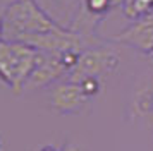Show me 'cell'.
I'll return each mask as SVG.
<instances>
[{
	"mask_svg": "<svg viewBox=\"0 0 153 151\" xmlns=\"http://www.w3.org/2000/svg\"><path fill=\"white\" fill-rule=\"evenodd\" d=\"M42 60V52L24 41H0V81L14 95L24 93L29 76Z\"/></svg>",
	"mask_w": 153,
	"mask_h": 151,
	"instance_id": "1",
	"label": "cell"
},
{
	"mask_svg": "<svg viewBox=\"0 0 153 151\" xmlns=\"http://www.w3.org/2000/svg\"><path fill=\"white\" fill-rule=\"evenodd\" d=\"M62 29L38 5L36 0H21L5 7V40H21L31 34H45Z\"/></svg>",
	"mask_w": 153,
	"mask_h": 151,
	"instance_id": "2",
	"label": "cell"
},
{
	"mask_svg": "<svg viewBox=\"0 0 153 151\" xmlns=\"http://www.w3.org/2000/svg\"><path fill=\"white\" fill-rule=\"evenodd\" d=\"M120 57L110 47L86 48L79 53L77 64L67 74V81L79 82L86 77H98L102 79L105 74H110L119 67Z\"/></svg>",
	"mask_w": 153,
	"mask_h": 151,
	"instance_id": "3",
	"label": "cell"
},
{
	"mask_svg": "<svg viewBox=\"0 0 153 151\" xmlns=\"http://www.w3.org/2000/svg\"><path fill=\"white\" fill-rule=\"evenodd\" d=\"M69 69L64 64L62 55L55 53H43L42 52V60L33 70V74L29 76L28 82L24 86V91H33V89H42L47 88L50 84L57 82L62 77H67Z\"/></svg>",
	"mask_w": 153,
	"mask_h": 151,
	"instance_id": "4",
	"label": "cell"
},
{
	"mask_svg": "<svg viewBox=\"0 0 153 151\" xmlns=\"http://www.w3.org/2000/svg\"><path fill=\"white\" fill-rule=\"evenodd\" d=\"M90 100L91 98L86 96L81 84L74 81H64L55 84L50 96L52 108L59 113H77L86 107Z\"/></svg>",
	"mask_w": 153,
	"mask_h": 151,
	"instance_id": "5",
	"label": "cell"
},
{
	"mask_svg": "<svg viewBox=\"0 0 153 151\" xmlns=\"http://www.w3.org/2000/svg\"><path fill=\"white\" fill-rule=\"evenodd\" d=\"M126 47H131L141 53H152L153 50V12L138 21H132L127 27L114 38Z\"/></svg>",
	"mask_w": 153,
	"mask_h": 151,
	"instance_id": "6",
	"label": "cell"
},
{
	"mask_svg": "<svg viewBox=\"0 0 153 151\" xmlns=\"http://www.w3.org/2000/svg\"><path fill=\"white\" fill-rule=\"evenodd\" d=\"M120 9L122 14L132 22L153 12V0H120Z\"/></svg>",
	"mask_w": 153,
	"mask_h": 151,
	"instance_id": "7",
	"label": "cell"
},
{
	"mask_svg": "<svg viewBox=\"0 0 153 151\" xmlns=\"http://www.w3.org/2000/svg\"><path fill=\"white\" fill-rule=\"evenodd\" d=\"M134 107L138 110V113H141V115L153 113V88L146 86V88H141L139 91H136Z\"/></svg>",
	"mask_w": 153,
	"mask_h": 151,
	"instance_id": "8",
	"label": "cell"
},
{
	"mask_svg": "<svg viewBox=\"0 0 153 151\" xmlns=\"http://www.w3.org/2000/svg\"><path fill=\"white\" fill-rule=\"evenodd\" d=\"M115 5H120V0H84V9L95 19L102 17L103 14L110 12Z\"/></svg>",
	"mask_w": 153,
	"mask_h": 151,
	"instance_id": "9",
	"label": "cell"
},
{
	"mask_svg": "<svg viewBox=\"0 0 153 151\" xmlns=\"http://www.w3.org/2000/svg\"><path fill=\"white\" fill-rule=\"evenodd\" d=\"M79 84H81L83 91L86 93V96H90V98H95L102 89V82H100L98 77H86L83 81H79Z\"/></svg>",
	"mask_w": 153,
	"mask_h": 151,
	"instance_id": "10",
	"label": "cell"
},
{
	"mask_svg": "<svg viewBox=\"0 0 153 151\" xmlns=\"http://www.w3.org/2000/svg\"><path fill=\"white\" fill-rule=\"evenodd\" d=\"M5 40V7H0V41Z\"/></svg>",
	"mask_w": 153,
	"mask_h": 151,
	"instance_id": "11",
	"label": "cell"
},
{
	"mask_svg": "<svg viewBox=\"0 0 153 151\" xmlns=\"http://www.w3.org/2000/svg\"><path fill=\"white\" fill-rule=\"evenodd\" d=\"M60 151H83V148H79L74 143H67V144H64V148Z\"/></svg>",
	"mask_w": 153,
	"mask_h": 151,
	"instance_id": "12",
	"label": "cell"
},
{
	"mask_svg": "<svg viewBox=\"0 0 153 151\" xmlns=\"http://www.w3.org/2000/svg\"><path fill=\"white\" fill-rule=\"evenodd\" d=\"M38 151H59V150L53 148V146H43V148H40Z\"/></svg>",
	"mask_w": 153,
	"mask_h": 151,
	"instance_id": "13",
	"label": "cell"
},
{
	"mask_svg": "<svg viewBox=\"0 0 153 151\" xmlns=\"http://www.w3.org/2000/svg\"><path fill=\"white\" fill-rule=\"evenodd\" d=\"M7 5H10V4H16V2H21V0H4Z\"/></svg>",
	"mask_w": 153,
	"mask_h": 151,
	"instance_id": "14",
	"label": "cell"
},
{
	"mask_svg": "<svg viewBox=\"0 0 153 151\" xmlns=\"http://www.w3.org/2000/svg\"><path fill=\"white\" fill-rule=\"evenodd\" d=\"M0 151H2V141H0Z\"/></svg>",
	"mask_w": 153,
	"mask_h": 151,
	"instance_id": "15",
	"label": "cell"
},
{
	"mask_svg": "<svg viewBox=\"0 0 153 151\" xmlns=\"http://www.w3.org/2000/svg\"><path fill=\"white\" fill-rule=\"evenodd\" d=\"M150 55H152V57H153V50H152V53H150Z\"/></svg>",
	"mask_w": 153,
	"mask_h": 151,
	"instance_id": "16",
	"label": "cell"
}]
</instances>
